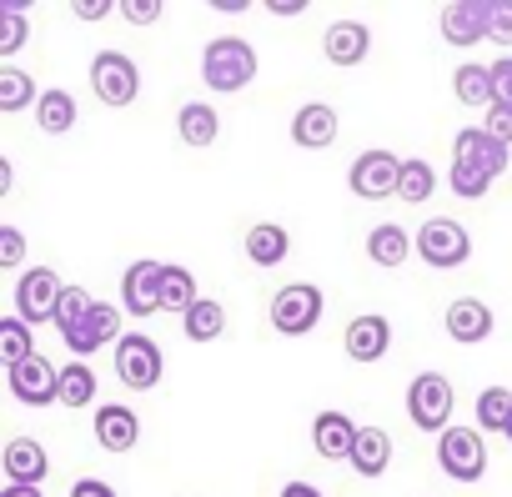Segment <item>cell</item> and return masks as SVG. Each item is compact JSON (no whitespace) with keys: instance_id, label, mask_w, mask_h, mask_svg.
Returning a JSON list of instances; mask_svg holds the SVG:
<instances>
[{"instance_id":"obj_1","label":"cell","mask_w":512,"mask_h":497,"mask_svg":"<svg viewBox=\"0 0 512 497\" xmlns=\"http://www.w3.org/2000/svg\"><path fill=\"white\" fill-rule=\"evenodd\" d=\"M56 327H61V337H66V347H71L76 357H91L96 347L116 342V332H121V317H116V307L96 302L91 292H81V287H66V297H61V312H56Z\"/></svg>"},{"instance_id":"obj_2","label":"cell","mask_w":512,"mask_h":497,"mask_svg":"<svg viewBox=\"0 0 512 497\" xmlns=\"http://www.w3.org/2000/svg\"><path fill=\"white\" fill-rule=\"evenodd\" d=\"M201 81L221 96L241 91L256 81V51L241 41V36H216L206 51H201Z\"/></svg>"},{"instance_id":"obj_3","label":"cell","mask_w":512,"mask_h":497,"mask_svg":"<svg viewBox=\"0 0 512 497\" xmlns=\"http://www.w3.org/2000/svg\"><path fill=\"white\" fill-rule=\"evenodd\" d=\"M417 257H422L427 267H437V272H452V267H462V262L472 257V236H467L462 221L432 216V221H422V231H417Z\"/></svg>"},{"instance_id":"obj_4","label":"cell","mask_w":512,"mask_h":497,"mask_svg":"<svg viewBox=\"0 0 512 497\" xmlns=\"http://www.w3.org/2000/svg\"><path fill=\"white\" fill-rule=\"evenodd\" d=\"M452 407H457V392H452V382L442 377V372H422V377H412V387H407V417L422 427V432H447V422H452Z\"/></svg>"},{"instance_id":"obj_5","label":"cell","mask_w":512,"mask_h":497,"mask_svg":"<svg viewBox=\"0 0 512 497\" xmlns=\"http://www.w3.org/2000/svg\"><path fill=\"white\" fill-rule=\"evenodd\" d=\"M61 297H66V282H61L51 267H31V272H21V282H16V317H21L26 327L56 322Z\"/></svg>"},{"instance_id":"obj_6","label":"cell","mask_w":512,"mask_h":497,"mask_svg":"<svg viewBox=\"0 0 512 497\" xmlns=\"http://www.w3.org/2000/svg\"><path fill=\"white\" fill-rule=\"evenodd\" d=\"M437 467H442L452 482H482V472H487L482 432H472V427H447V432L437 437Z\"/></svg>"},{"instance_id":"obj_7","label":"cell","mask_w":512,"mask_h":497,"mask_svg":"<svg viewBox=\"0 0 512 497\" xmlns=\"http://www.w3.org/2000/svg\"><path fill=\"white\" fill-rule=\"evenodd\" d=\"M322 292L312 287V282H292V287H282L277 297H272V327L282 332V337H307L317 322H322Z\"/></svg>"},{"instance_id":"obj_8","label":"cell","mask_w":512,"mask_h":497,"mask_svg":"<svg viewBox=\"0 0 512 497\" xmlns=\"http://www.w3.org/2000/svg\"><path fill=\"white\" fill-rule=\"evenodd\" d=\"M91 86H96V96H101L106 106H131L136 91H141V71H136L131 56L101 51V56L91 61Z\"/></svg>"},{"instance_id":"obj_9","label":"cell","mask_w":512,"mask_h":497,"mask_svg":"<svg viewBox=\"0 0 512 497\" xmlns=\"http://www.w3.org/2000/svg\"><path fill=\"white\" fill-rule=\"evenodd\" d=\"M347 181H352V191H357L362 201H387V196H397V186H402V161H397L392 151H362V156L352 161Z\"/></svg>"},{"instance_id":"obj_10","label":"cell","mask_w":512,"mask_h":497,"mask_svg":"<svg viewBox=\"0 0 512 497\" xmlns=\"http://www.w3.org/2000/svg\"><path fill=\"white\" fill-rule=\"evenodd\" d=\"M116 377H121L126 387H136V392L156 387V382H161V347H156L146 332H126V337L116 342Z\"/></svg>"},{"instance_id":"obj_11","label":"cell","mask_w":512,"mask_h":497,"mask_svg":"<svg viewBox=\"0 0 512 497\" xmlns=\"http://www.w3.org/2000/svg\"><path fill=\"white\" fill-rule=\"evenodd\" d=\"M6 377H11L16 402H26V407H51V402H61V367L46 362L41 352H36L31 362H21V367H6Z\"/></svg>"},{"instance_id":"obj_12","label":"cell","mask_w":512,"mask_h":497,"mask_svg":"<svg viewBox=\"0 0 512 497\" xmlns=\"http://www.w3.org/2000/svg\"><path fill=\"white\" fill-rule=\"evenodd\" d=\"M161 267H166V262H151V257H141V262L126 267V277H121V307H126L131 317L161 312Z\"/></svg>"},{"instance_id":"obj_13","label":"cell","mask_w":512,"mask_h":497,"mask_svg":"<svg viewBox=\"0 0 512 497\" xmlns=\"http://www.w3.org/2000/svg\"><path fill=\"white\" fill-rule=\"evenodd\" d=\"M452 161H462V166L482 171L487 181H497V176L507 171V146H502V141H492L487 131L467 126V131H457V141H452Z\"/></svg>"},{"instance_id":"obj_14","label":"cell","mask_w":512,"mask_h":497,"mask_svg":"<svg viewBox=\"0 0 512 497\" xmlns=\"http://www.w3.org/2000/svg\"><path fill=\"white\" fill-rule=\"evenodd\" d=\"M342 342H347V357L352 362H382L387 347H392V322L377 317V312H362V317L347 322V337Z\"/></svg>"},{"instance_id":"obj_15","label":"cell","mask_w":512,"mask_h":497,"mask_svg":"<svg viewBox=\"0 0 512 497\" xmlns=\"http://www.w3.org/2000/svg\"><path fill=\"white\" fill-rule=\"evenodd\" d=\"M442 41L447 46H472L487 36V0H452V6H442Z\"/></svg>"},{"instance_id":"obj_16","label":"cell","mask_w":512,"mask_h":497,"mask_svg":"<svg viewBox=\"0 0 512 497\" xmlns=\"http://www.w3.org/2000/svg\"><path fill=\"white\" fill-rule=\"evenodd\" d=\"M0 467H6V477H11L16 487H41L46 472H51V457H46V447H41L36 437H16V442H6V457H0Z\"/></svg>"},{"instance_id":"obj_17","label":"cell","mask_w":512,"mask_h":497,"mask_svg":"<svg viewBox=\"0 0 512 497\" xmlns=\"http://www.w3.org/2000/svg\"><path fill=\"white\" fill-rule=\"evenodd\" d=\"M357 437H362V427H357L347 412H317V422H312V442H317V452H322V457L352 462Z\"/></svg>"},{"instance_id":"obj_18","label":"cell","mask_w":512,"mask_h":497,"mask_svg":"<svg viewBox=\"0 0 512 497\" xmlns=\"http://www.w3.org/2000/svg\"><path fill=\"white\" fill-rule=\"evenodd\" d=\"M442 327H447L452 342H467V347H472V342H487V337H492V307L477 302V297H457V302L447 307Z\"/></svg>"},{"instance_id":"obj_19","label":"cell","mask_w":512,"mask_h":497,"mask_svg":"<svg viewBox=\"0 0 512 497\" xmlns=\"http://www.w3.org/2000/svg\"><path fill=\"white\" fill-rule=\"evenodd\" d=\"M322 51H327L332 66H357L372 51V31L362 21H332L327 36H322Z\"/></svg>"},{"instance_id":"obj_20","label":"cell","mask_w":512,"mask_h":497,"mask_svg":"<svg viewBox=\"0 0 512 497\" xmlns=\"http://www.w3.org/2000/svg\"><path fill=\"white\" fill-rule=\"evenodd\" d=\"M337 111L327 106V101H307L297 116H292V141L297 146H307V151H322V146H332L337 141Z\"/></svg>"},{"instance_id":"obj_21","label":"cell","mask_w":512,"mask_h":497,"mask_svg":"<svg viewBox=\"0 0 512 497\" xmlns=\"http://www.w3.org/2000/svg\"><path fill=\"white\" fill-rule=\"evenodd\" d=\"M96 442L106 447V452H131L136 442H141V422H136V412L131 407H121V402H106L101 412H96Z\"/></svg>"},{"instance_id":"obj_22","label":"cell","mask_w":512,"mask_h":497,"mask_svg":"<svg viewBox=\"0 0 512 497\" xmlns=\"http://www.w3.org/2000/svg\"><path fill=\"white\" fill-rule=\"evenodd\" d=\"M287 252H292V236L277 221H256L246 231V262L251 267H277V262H287Z\"/></svg>"},{"instance_id":"obj_23","label":"cell","mask_w":512,"mask_h":497,"mask_svg":"<svg viewBox=\"0 0 512 497\" xmlns=\"http://www.w3.org/2000/svg\"><path fill=\"white\" fill-rule=\"evenodd\" d=\"M407 252H417V236H407L397 221L372 226V236H367V257H372L377 267H402Z\"/></svg>"},{"instance_id":"obj_24","label":"cell","mask_w":512,"mask_h":497,"mask_svg":"<svg viewBox=\"0 0 512 497\" xmlns=\"http://www.w3.org/2000/svg\"><path fill=\"white\" fill-rule=\"evenodd\" d=\"M176 131H181L186 146H211V141L221 136V116H216V106H206V101H186V106L176 111Z\"/></svg>"},{"instance_id":"obj_25","label":"cell","mask_w":512,"mask_h":497,"mask_svg":"<svg viewBox=\"0 0 512 497\" xmlns=\"http://www.w3.org/2000/svg\"><path fill=\"white\" fill-rule=\"evenodd\" d=\"M452 91H457V101L462 106H497V86H492V66H477V61H467V66H457V76H452Z\"/></svg>"},{"instance_id":"obj_26","label":"cell","mask_w":512,"mask_h":497,"mask_svg":"<svg viewBox=\"0 0 512 497\" xmlns=\"http://www.w3.org/2000/svg\"><path fill=\"white\" fill-rule=\"evenodd\" d=\"M36 126L46 131V136H66L71 126H76V101H71V91H41V101H36Z\"/></svg>"},{"instance_id":"obj_27","label":"cell","mask_w":512,"mask_h":497,"mask_svg":"<svg viewBox=\"0 0 512 497\" xmlns=\"http://www.w3.org/2000/svg\"><path fill=\"white\" fill-rule=\"evenodd\" d=\"M201 297H196V277L186 272V267H176V262H166L161 267V312H191Z\"/></svg>"},{"instance_id":"obj_28","label":"cell","mask_w":512,"mask_h":497,"mask_svg":"<svg viewBox=\"0 0 512 497\" xmlns=\"http://www.w3.org/2000/svg\"><path fill=\"white\" fill-rule=\"evenodd\" d=\"M387 462H392V437H387L382 427H362L357 452H352V467H357L362 477H382Z\"/></svg>"},{"instance_id":"obj_29","label":"cell","mask_w":512,"mask_h":497,"mask_svg":"<svg viewBox=\"0 0 512 497\" xmlns=\"http://www.w3.org/2000/svg\"><path fill=\"white\" fill-rule=\"evenodd\" d=\"M181 332H186V342H216V337L226 332V307L211 302V297H201V302L181 317Z\"/></svg>"},{"instance_id":"obj_30","label":"cell","mask_w":512,"mask_h":497,"mask_svg":"<svg viewBox=\"0 0 512 497\" xmlns=\"http://www.w3.org/2000/svg\"><path fill=\"white\" fill-rule=\"evenodd\" d=\"M36 101H41V96H36V81H31L26 71L0 66V111L16 116V111H26V106H36Z\"/></svg>"},{"instance_id":"obj_31","label":"cell","mask_w":512,"mask_h":497,"mask_svg":"<svg viewBox=\"0 0 512 497\" xmlns=\"http://www.w3.org/2000/svg\"><path fill=\"white\" fill-rule=\"evenodd\" d=\"M31 357H36L31 327H26L21 317H6V322H0V362H6V367H21V362H31Z\"/></svg>"},{"instance_id":"obj_32","label":"cell","mask_w":512,"mask_h":497,"mask_svg":"<svg viewBox=\"0 0 512 497\" xmlns=\"http://www.w3.org/2000/svg\"><path fill=\"white\" fill-rule=\"evenodd\" d=\"M61 402H66V407H76V412L96 402V372H91L86 362L61 367Z\"/></svg>"},{"instance_id":"obj_33","label":"cell","mask_w":512,"mask_h":497,"mask_svg":"<svg viewBox=\"0 0 512 497\" xmlns=\"http://www.w3.org/2000/svg\"><path fill=\"white\" fill-rule=\"evenodd\" d=\"M507 417H512V392L507 387H482L477 392V422H482V432H507Z\"/></svg>"},{"instance_id":"obj_34","label":"cell","mask_w":512,"mask_h":497,"mask_svg":"<svg viewBox=\"0 0 512 497\" xmlns=\"http://www.w3.org/2000/svg\"><path fill=\"white\" fill-rule=\"evenodd\" d=\"M432 191H437V171H432L427 161H417V156L402 161V186H397V196L417 206V201H427Z\"/></svg>"},{"instance_id":"obj_35","label":"cell","mask_w":512,"mask_h":497,"mask_svg":"<svg viewBox=\"0 0 512 497\" xmlns=\"http://www.w3.org/2000/svg\"><path fill=\"white\" fill-rule=\"evenodd\" d=\"M26 46V6H0V56H16Z\"/></svg>"},{"instance_id":"obj_36","label":"cell","mask_w":512,"mask_h":497,"mask_svg":"<svg viewBox=\"0 0 512 497\" xmlns=\"http://www.w3.org/2000/svg\"><path fill=\"white\" fill-rule=\"evenodd\" d=\"M487 41L512 46V0H487Z\"/></svg>"},{"instance_id":"obj_37","label":"cell","mask_w":512,"mask_h":497,"mask_svg":"<svg viewBox=\"0 0 512 497\" xmlns=\"http://www.w3.org/2000/svg\"><path fill=\"white\" fill-rule=\"evenodd\" d=\"M487 176L482 171H472V166H462V161H452V191L457 196H467V201H477V196H487Z\"/></svg>"},{"instance_id":"obj_38","label":"cell","mask_w":512,"mask_h":497,"mask_svg":"<svg viewBox=\"0 0 512 497\" xmlns=\"http://www.w3.org/2000/svg\"><path fill=\"white\" fill-rule=\"evenodd\" d=\"M482 131L492 136V141H502V146H512V106L507 101H497L487 116H482Z\"/></svg>"},{"instance_id":"obj_39","label":"cell","mask_w":512,"mask_h":497,"mask_svg":"<svg viewBox=\"0 0 512 497\" xmlns=\"http://www.w3.org/2000/svg\"><path fill=\"white\" fill-rule=\"evenodd\" d=\"M26 262V236L21 226H0V267H21Z\"/></svg>"},{"instance_id":"obj_40","label":"cell","mask_w":512,"mask_h":497,"mask_svg":"<svg viewBox=\"0 0 512 497\" xmlns=\"http://www.w3.org/2000/svg\"><path fill=\"white\" fill-rule=\"evenodd\" d=\"M121 16L146 26V21H161V0H121Z\"/></svg>"},{"instance_id":"obj_41","label":"cell","mask_w":512,"mask_h":497,"mask_svg":"<svg viewBox=\"0 0 512 497\" xmlns=\"http://www.w3.org/2000/svg\"><path fill=\"white\" fill-rule=\"evenodd\" d=\"M492 86H497V101H507V106H512V56L492 61Z\"/></svg>"},{"instance_id":"obj_42","label":"cell","mask_w":512,"mask_h":497,"mask_svg":"<svg viewBox=\"0 0 512 497\" xmlns=\"http://www.w3.org/2000/svg\"><path fill=\"white\" fill-rule=\"evenodd\" d=\"M81 21H101V16H111L116 11V0H76V6H71Z\"/></svg>"},{"instance_id":"obj_43","label":"cell","mask_w":512,"mask_h":497,"mask_svg":"<svg viewBox=\"0 0 512 497\" xmlns=\"http://www.w3.org/2000/svg\"><path fill=\"white\" fill-rule=\"evenodd\" d=\"M71 497H116V487L101 482V477H81V482L71 487Z\"/></svg>"},{"instance_id":"obj_44","label":"cell","mask_w":512,"mask_h":497,"mask_svg":"<svg viewBox=\"0 0 512 497\" xmlns=\"http://www.w3.org/2000/svg\"><path fill=\"white\" fill-rule=\"evenodd\" d=\"M302 11H307V0H272L267 6V16H277V21L282 16H302Z\"/></svg>"},{"instance_id":"obj_45","label":"cell","mask_w":512,"mask_h":497,"mask_svg":"<svg viewBox=\"0 0 512 497\" xmlns=\"http://www.w3.org/2000/svg\"><path fill=\"white\" fill-rule=\"evenodd\" d=\"M282 497H322V492H317L312 482H287V487H282Z\"/></svg>"},{"instance_id":"obj_46","label":"cell","mask_w":512,"mask_h":497,"mask_svg":"<svg viewBox=\"0 0 512 497\" xmlns=\"http://www.w3.org/2000/svg\"><path fill=\"white\" fill-rule=\"evenodd\" d=\"M0 497H41V487H16V482H11V487L0 492Z\"/></svg>"},{"instance_id":"obj_47","label":"cell","mask_w":512,"mask_h":497,"mask_svg":"<svg viewBox=\"0 0 512 497\" xmlns=\"http://www.w3.org/2000/svg\"><path fill=\"white\" fill-rule=\"evenodd\" d=\"M502 437H507V442H512V417H507V432H502Z\"/></svg>"}]
</instances>
